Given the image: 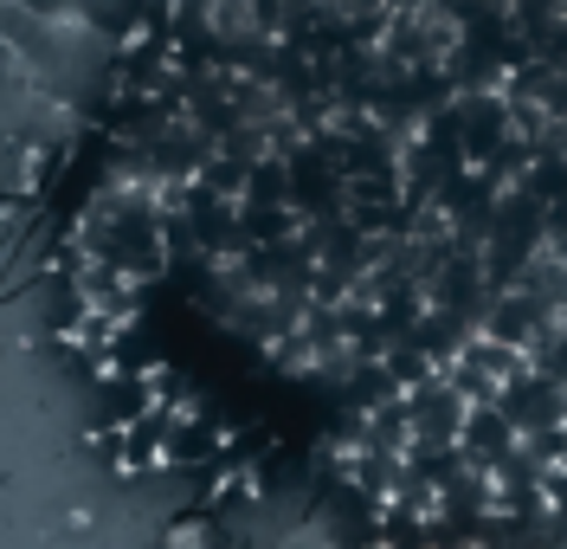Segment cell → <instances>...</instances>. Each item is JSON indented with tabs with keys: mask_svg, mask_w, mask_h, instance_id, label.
I'll list each match as a JSON object with an SVG mask.
<instances>
[{
	"mask_svg": "<svg viewBox=\"0 0 567 549\" xmlns=\"http://www.w3.org/2000/svg\"><path fill=\"white\" fill-rule=\"evenodd\" d=\"M246 207H290V169L284 155H265L246 169Z\"/></svg>",
	"mask_w": 567,
	"mask_h": 549,
	"instance_id": "cell-1",
	"label": "cell"
}]
</instances>
